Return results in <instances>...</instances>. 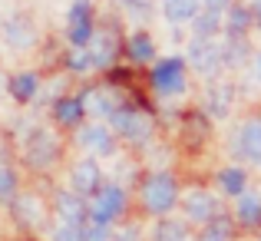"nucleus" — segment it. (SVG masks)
<instances>
[{"label": "nucleus", "instance_id": "1", "mask_svg": "<svg viewBox=\"0 0 261 241\" xmlns=\"http://www.w3.org/2000/svg\"><path fill=\"white\" fill-rule=\"evenodd\" d=\"M139 205L149 218H166L178 208V178L166 169H155L139 185Z\"/></svg>", "mask_w": 261, "mask_h": 241}, {"label": "nucleus", "instance_id": "2", "mask_svg": "<svg viewBox=\"0 0 261 241\" xmlns=\"http://www.w3.org/2000/svg\"><path fill=\"white\" fill-rule=\"evenodd\" d=\"M106 126L113 129L116 139L129 142V146H146V142L155 136V119L149 113H142L136 102H122V106L106 119Z\"/></svg>", "mask_w": 261, "mask_h": 241}, {"label": "nucleus", "instance_id": "3", "mask_svg": "<svg viewBox=\"0 0 261 241\" xmlns=\"http://www.w3.org/2000/svg\"><path fill=\"white\" fill-rule=\"evenodd\" d=\"M149 89L159 99H175L189 89V66L182 57H159L149 66Z\"/></svg>", "mask_w": 261, "mask_h": 241}, {"label": "nucleus", "instance_id": "4", "mask_svg": "<svg viewBox=\"0 0 261 241\" xmlns=\"http://www.w3.org/2000/svg\"><path fill=\"white\" fill-rule=\"evenodd\" d=\"M60 152H63V142L46 126H37L30 132V139L23 142V162H27V169H33V172H50L53 165H57Z\"/></svg>", "mask_w": 261, "mask_h": 241}, {"label": "nucleus", "instance_id": "5", "mask_svg": "<svg viewBox=\"0 0 261 241\" xmlns=\"http://www.w3.org/2000/svg\"><path fill=\"white\" fill-rule=\"evenodd\" d=\"M73 139H76V146L83 149L89 159H113V155L119 152V139H116L113 129L99 119L80 122V126L73 129Z\"/></svg>", "mask_w": 261, "mask_h": 241}, {"label": "nucleus", "instance_id": "6", "mask_svg": "<svg viewBox=\"0 0 261 241\" xmlns=\"http://www.w3.org/2000/svg\"><path fill=\"white\" fill-rule=\"evenodd\" d=\"M185 66L195 70L198 76L205 79H218V73L225 70V60H222V43L218 40H202V37H192L189 40V50H185Z\"/></svg>", "mask_w": 261, "mask_h": 241}, {"label": "nucleus", "instance_id": "7", "mask_svg": "<svg viewBox=\"0 0 261 241\" xmlns=\"http://www.w3.org/2000/svg\"><path fill=\"white\" fill-rule=\"evenodd\" d=\"M126 205H129V195L122 185L116 182H106L93 198H89V222L96 225H113L116 218L126 215Z\"/></svg>", "mask_w": 261, "mask_h": 241}, {"label": "nucleus", "instance_id": "8", "mask_svg": "<svg viewBox=\"0 0 261 241\" xmlns=\"http://www.w3.org/2000/svg\"><path fill=\"white\" fill-rule=\"evenodd\" d=\"M89 57H93V70H116V60L122 57V37L119 30H116L113 23H102L93 30V37H89L86 43Z\"/></svg>", "mask_w": 261, "mask_h": 241}, {"label": "nucleus", "instance_id": "9", "mask_svg": "<svg viewBox=\"0 0 261 241\" xmlns=\"http://www.w3.org/2000/svg\"><path fill=\"white\" fill-rule=\"evenodd\" d=\"M231 155L242 159L245 165L261 169V116H248L238 122L235 136H231Z\"/></svg>", "mask_w": 261, "mask_h": 241}, {"label": "nucleus", "instance_id": "10", "mask_svg": "<svg viewBox=\"0 0 261 241\" xmlns=\"http://www.w3.org/2000/svg\"><path fill=\"white\" fill-rule=\"evenodd\" d=\"M96 30V10L93 0H73L66 10V43L70 46H86Z\"/></svg>", "mask_w": 261, "mask_h": 241}, {"label": "nucleus", "instance_id": "11", "mask_svg": "<svg viewBox=\"0 0 261 241\" xmlns=\"http://www.w3.org/2000/svg\"><path fill=\"white\" fill-rule=\"evenodd\" d=\"M0 37H4V43L10 46V50H33L40 33H37V23H33L27 13H10V17H4V23H0Z\"/></svg>", "mask_w": 261, "mask_h": 241}, {"label": "nucleus", "instance_id": "12", "mask_svg": "<svg viewBox=\"0 0 261 241\" xmlns=\"http://www.w3.org/2000/svg\"><path fill=\"white\" fill-rule=\"evenodd\" d=\"M102 185H106V175H102V169H99L96 159L83 155V159L73 162V169H70V192H76L80 198H93Z\"/></svg>", "mask_w": 261, "mask_h": 241}, {"label": "nucleus", "instance_id": "13", "mask_svg": "<svg viewBox=\"0 0 261 241\" xmlns=\"http://www.w3.org/2000/svg\"><path fill=\"white\" fill-rule=\"evenodd\" d=\"M122 96L119 89L113 86V83H102V86H89L83 89V106H86V116H93V119H109V116L116 113V109L122 106Z\"/></svg>", "mask_w": 261, "mask_h": 241}, {"label": "nucleus", "instance_id": "14", "mask_svg": "<svg viewBox=\"0 0 261 241\" xmlns=\"http://www.w3.org/2000/svg\"><path fill=\"white\" fill-rule=\"evenodd\" d=\"M218 211H222V205H218V198L212 195L208 189H189L182 195V215H185V222H192V225L212 222Z\"/></svg>", "mask_w": 261, "mask_h": 241}, {"label": "nucleus", "instance_id": "15", "mask_svg": "<svg viewBox=\"0 0 261 241\" xmlns=\"http://www.w3.org/2000/svg\"><path fill=\"white\" fill-rule=\"evenodd\" d=\"M10 208H13V218H17V225L23 231H37V228L46 225V205H43V198H37L33 192H23V195L17 192Z\"/></svg>", "mask_w": 261, "mask_h": 241}, {"label": "nucleus", "instance_id": "16", "mask_svg": "<svg viewBox=\"0 0 261 241\" xmlns=\"http://www.w3.org/2000/svg\"><path fill=\"white\" fill-rule=\"evenodd\" d=\"M50 119L57 122V129H76L80 122H86V106H83V93H66L57 96L50 106Z\"/></svg>", "mask_w": 261, "mask_h": 241}, {"label": "nucleus", "instance_id": "17", "mask_svg": "<svg viewBox=\"0 0 261 241\" xmlns=\"http://www.w3.org/2000/svg\"><path fill=\"white\" fill-rule=\"evenodd\" d=\"M122 57L129 60V63H136V66H152L155 60V40H152V33L149 30H133L126 40H122Z\"/></svg>", "mask_w": 261, "mask_h": 241}, {"label": "nucleus", "instance_id": "18", "mask_svg": "<svg viewBox=\"0 0 261 241\" xmlns=\"http://www.w3.org/2000/svg\"><path fill=\"white\" fill-rule=\"evenodd\" d=\"M251 30H255V23H251L248 4H238V0H231V4L225 7V13H222V33H225L228 40H248Z\"/></svg>", "mask_w": 261, "mask_h": 241}, {"label": "nucleus", "instance_id": "19", "mask_svg": "<svg viewBox=\"0 0 261 241\" xmlns=\"http://www.w3.org/2000/svg\"><path fill=\"white\" fill-rule=\"evenodd\" d=\"M53 211L60 222H89V202L70 189H60L53 195Z\"/></svg>", "mask_w": 261, "mask_h": 241}, {"label": "nucleus", "instance_id": "20", "mask_svg": "<svg viewBox=\"0 0 261 241\" xmlns=\"http://www.w3.org/2000/svg\"><path fill=\"white\" fill-rule=\"evenodd\" d=\"M231 99H235V89H231L228 83L212 79L208 89H205V116H212V119H225V116L231 113Z\"/></svg>", "mask_w": 261, "mask_h": 241}, {"label": "nucleus", "instance_id": "21", "mask_svg": "<svg viewBox=\"0 0 261 241\" xmlns=\"http://www.w3.org/2000/svg\"><path fill=\"white\" fill-rule=\"evenodd\" d=\"M40 86H43V79H40L37 70H20V73H13V76H10V83H7L10 99H17L20 106L37 99V96H40Z\"/></svg>", "mask_w": 261, "mask_h": 241}, {"label": "nucleus", "instance_id": "22", "mask_svg": "<svg viewBox=\"0 0 261 241\" xmlns=\"http://www.w3.org/2000/svg\"><path fill=\"white\" fill-rule=\"evenodd\" d=\"M231 218H235L238 228H248V231L261 228V195H255V192H245V195H238Z\"/></svg>", "mask_w": 261, "mask_h": 241}, {"label": "nucleus", "instance_id": "23", "mask_svg": "<svg viewBox=\"0 0 261 241\" xmlns=\"http://www.w3.org/2000/svg\"><path fill=\"white\" fill-rule=\"evenodd\" d=\"M149 241H192V231H189V222H182V218H155V225L149 228Z\"/></svg>", "mask_w": 261, "mask_h": 241}, {"label": "nucleus", "instance_id": "24", "mask_svg": "<svg viewBox=\"0 0 261 241\" xmlns=\"http://www.w3.org/2000/svg\"><path fill=\"white\" fill-rule=\"evenodd\" d=\"M215 182L228 198H238L248 192V169L245 165H225V169H218Z\"/></svg>", "mask_w": 261, "mask_h": 241}, {"label": "nucleus", "instance_id": "25", "mask_svg": "<svg viewBox=\"0 0 261 241\" xmlns=\"http://www.w3.org/2000/svg\"><path fill=\"white\" fill-rule=\"evenodd\" d=\"M198 13H202V0H162V17L172 26L192 23Z\"/></svg>", "mask_w": 261, "mask_h": 241}, {"label": "nucleus", "instance_id": "26", "mask_svg": "<svg viewBox=\"0 0 261 241\" xmlns=\"http://www.w3.org/2000/svg\"><path fill=\"white\" fill-rule=\"evenodd\" d=\"M235 218L228 215V211H218L212 222L202 225V231L195 235V241H235Z\"/></svg>", "mask_w": 261, "mask_h": 241}, {"label": "nucleus", "instance_id": "27", "mask_svg": "<svg viewBox=\"0 0 261 241\" xmlns=\"http://www.w3.org/2000/svg\"><path fill=\"white\" fill-rule=\"evenodd\" d=\"M63 66L70 76H89L93 73V57H89L86 46H70L63 57Z\"/></svg>", "mask_w": 261, "mask_h": 241}, {"label": "nucleus", "instance_id": "28", "mask_svg": "<svg viewBox=\"0 0 261 241\" xmlns=\"http://www.w3.org/2000/svg\"><path fill=\"white\" fill-rule=\"evenodd\" d=\"M192 33L202 37V40H218V33H222V13L202 10L195 20H192Z\"/></svg>", "mask_w": 261, "mask_h": 241}, {"label": "nucleus", "instance_id": "29", "mask_svg": "<svg viewBox=\"0 0 261 241\" xmlns=\"http://www.w3.org/2000/svg\"><path fill=\"white\" fill-rule=\"evenodd\" d=\"M86 225L89 222H53L50 228V241H89L86 238Z\"/></svg>", "mask_w": 261, "mask_h": 241}, {"label": "nucleus", "instance_id": "30", "mask_svg": "<svg viewBox=\"0 0 261 241\" xmlns=\"http://www.w3.org/2000/svg\"><path fill=\"white\" fill-rule=\"evenodd\" d=\"M248 57H251L248 40H225V43H222V60H225V70H228V66H242Z\"/></svg>", "mask_w": 261, "mask_h": 241}, {"label": "nucleus", "instance_id": "31", "mask_svg": "<svg viewBox=\"0 0 261 241\" xmlns=\"http://www.w3.org/2000/svg\"><path fill=\"white\" fill-rule=\"evenodd\" d=\"M20 192V175L13 165L0 162V202H13V195Z\"/></svg>", "mask_w": 261, "mask_h": 241}, {"label": "nucleus", "instance_id": "32", "mask_svg": "<svg viewBox=\"0 0 261 241\" xmlns=\"http://www.w3.org/2000/svg\"><path fill=\"white\" fill-rule=\"evenodd\" d=\"M86 238L89 241H113V225H96V222H89L86 225Z\"/></svg>", "mask_w": 261, "mask_h": 241}, {"label": "nucleus", "instance_id": "33", "mask_svg": "<svg viewBox=\"0 0 261 241\" xmlns=\"http://www.w3.org/2000/svg\"><path fill=\"white\" fill-rule=\"evenodd\" d=\"M113 241H142V228L139 225H126V228L113 231Z\"/></svg>", "mask_w": 261, "mask_h": 241}, {"label": "nucleus", "instance_id": "34", "mask_svg": "<svg viewBox=\"0 0 261 241\" xmlns=\"http://www.w3.org/2000/svg\"><path fill=\"white\" fill-rule=\"evenodd\" d=\"M119 7H126L129 13H136V10H142V13H149V0H116Z\"/></svg>", "mask_w": 261, "mask_h": 241}, {"label": "nucleus", "instance_id": "35", "mask_svg": "<svg viewBox=\"0 0 261 241\" xmlns=\"http://www.w3.org/2000/svg\"><path fill=\"white\" fill-rule=\"evenodd\" d=\"M231 0H202V10H215V13H225V7H228Z\"/></svg>", "mask_w": 261, "mask_h": 241}, {"label": "nucleus", "instance_id": "36", "mask_svg": "<svg viewBox=\"0 0 261 241\" xmlns=\"http://www.w3.org/2000/svg\"><path fill=\"white\" fill-rule=\"evenodd\" d=\"M248 10H251V23H255V30H261V0H251Z\"/></svg>", "mask_w": 261, "mask_h": 241}, {"label": "nucleus", "instance_id": "37", "mask_svg": "<svg viewBox=\"0 0 261 241\" xmlns=\"http://www.w3.org/2000/svg\"><path fill=\"white\" fill-rule=\"evenodd\" d=\"M251 70H255V79L261 83V50H258V53H251Z\"/></svg>", "mask_w": 261, "mask_h": 241}]
</instances>
